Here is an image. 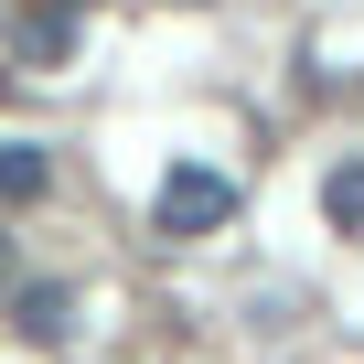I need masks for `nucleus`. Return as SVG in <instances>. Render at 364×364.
Segmentation results:
<instances>
[{"instance_id":"1","label":"nucleus","mask_w":364,"mask_h":364,"mask_svg":"<svg viewBox=\"0 0 364 364\" xmlns=\"http://www.w3.org/2000/svg\"><path fill=\"white\" fill-rule=\"evenodd\" d=\"M150 225H161V236H225V225H236V182L204 171V161H171L161 193H150Z\"/></svg>"},{"instance_id":"5","label":"nucleus","mask_w":364,"mask_h":364,"mask_svg":"<svg viewBox=\"0 0 364 364\" xmlns=\"http://www.w3.org/2000/svg\"><path fill=\"white\" fill-rule=\"evenodd\" d=\"M321 215H332L343 236H364V161H343V171L321 182Z\"/></svg>"},{"instance_id":"2","label":"nucleus","mask_w":364,"mask_h":364,"mask_svg":"<svg viewBox=\"0 0 364 364\" xmlns=\"http://www.w3.org/2000/svg\"><path fill=\"white\" fill-rule=\"evenodd\" d=\"M11 54H22V65H65V54H75V0H22Z\"/></svg>"},{"instance_id":"6","label":"nucleus","mask_w":364,"mask_h":364,"mask_svg":"<svg viewBox=\"0 0 364 364\" xmlns=\"http://www.w3.org/2000/svg\"><path fill=\"white\" fill-rule=\"evenodd\" d=\"M0 257H11V247H0Z\"/></svg>"},{"instance_id":"3","label":"nucleus","mask_w":364,"mask_h":364,"mask_svg":"<svg viewBox=\"0 0 364 364\" xmlns=\"http://www.w3.org/2000/svg\"><path fill=\"white\" fill-rule=\"evenodd\" d=\"M22 332H33V343H65V332H75V289H65V279H33V289H22Z\"/></svg>"},{"instance_id":"4","label":"nucleus","mask_w":364,"mask_h":364,"mask_svg":"<svg viewBox=\"0 0 364 364\" xmlns=\"http://www.w3.org/2000/svg\"><path fill=\"white\" fill-rule=\"evenodd\" d=\"M43 182H54V171H43V150H33V139H0V204H33Z\"/></svg>"}]
</instances>
